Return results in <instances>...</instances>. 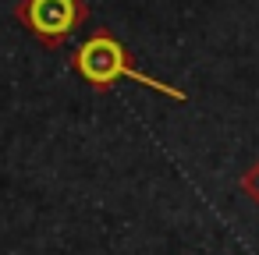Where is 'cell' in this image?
<instances>
[{
	"mask_svg": "<svg viewBox=\"0 0 259 255\" xmlns=\"http://www.w3.org/2000/svg\"><path fill=\"white\" fill-rule=\"evenodd\" d=\"M75 71H78L93 89H107V85H114L117 78H132V82L149 85V89H156V92H163V96H170V99H185L181 89L163 85V82L142 75L139 68H132L124 46H121L117 39H110V36H93V39H85V43L78 46V54H75Z\"/></svg>",
	"mask_w": 259,
	"mask_h": 255,
	"instance_id": "obj_1",
	"label": "cell"
},
{
	"mask_svg": "<svg viewBox=\"0 0 259 255\" xmlns=\"http://www.w3.org/2000/svg\"><path fill=\"white\" fill-rule=\"evenodd\" d=\"M22 18L29 22V29L39 39H47L54 46V43H61L78 25L82 8H78V0H25Z\"/></svg>",
	"mask_w": 259,
	"mask_h": 255,
	"instance_id": "obj_2",
	"label": "cell"
},
{
	"mask_svg": "<svg viewBox=\"0 0 259 255\" xmlns=\"http://www.w3.org/2000/svg\"><path fill=\"white\" fill-rule=\"evenodd\" d=\"M241 191H245V195H248V198L259 206V160H255V163L245 170V177H241Z\"/></svg>",
	"mask_w": 259,
	"mask_h": 255,
	"instance_id": "obj_3",
	"label": "cell"
}]
</instances>
